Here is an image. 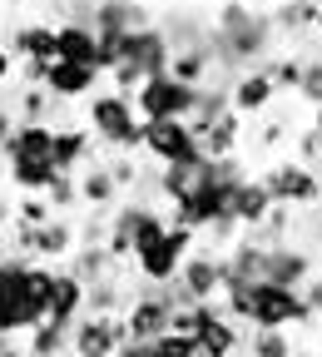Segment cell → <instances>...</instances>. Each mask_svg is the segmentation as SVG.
Instances as JSON below:
<instances>
[{
    "label": "cell",
    "mask_w": 322,
    "mask_h": 357,
    "mask_svg": "<svg viewBox=\"0 0 322 357\" xmlns=\"http://www.w3.org/2000/svg\"><path fill=\"white\" fill-rule=\"evenodd\" d=\"M273 208H278V204H273V194H268V184H263V178H243V184L233 189V218L243 223V229H258V223H268V213Z\"/></svg>",
    "instance_id": "22"
},
{
    "label": "cell",
    "mask_w": 322,
    "mask_h": 357,
    "mask_svg": "<svg viewBox=\"0 0 322 357\" xmlns=\"http://www.w3.org/2000/svg\"><path fill=\"white\" fill-rule=\"evenodd\" d=\"M114 357H159V352H154V342H144V337H129V342H119Z\"/></svg>",
    "instance_id": "34"
},
{
    "label": "cell",
    "mask_w": 322,
    "mask_h": 357,
    "mask_svg": "<svg viewBox=\"0 0 322 357\" xmlns=\"http://www.w3.org/2000/svg\"><path fill=\"white\" fill-rule=\"evenodd\" d=\"M10 342H15V337H6V333H0V357H6V347H10Z\"/></svg>",
    "instance_id": "40"
},
{
    "label": "cell",
    "mask_w": 322,
    "mask_h": 357,
    "mask_svg": "<svg viewBox=\"0 0 322 357\" xmlns=\"http://www.w3.org/2000/svg\"><path fill=\"white\" fill-rule=\"evenodd\" d=\"M6 357H35V352H30V347H20V342H10V347H6Z\"/></svg>",
    "instance_id": "38"
},
{
    "label": "cell",
    "mask_w": 322,
    "mask_h": 357,
    "mask_svg": "<svg viewBox=\"0 0 322 357\" xmlns=\"http://www.w3.org/2000/svg\"><path fill=\"white\" fill-rule=\"evenodd\" d=\"M189 124H194V134L204 139L208 159L238 154V144H243V114H238V109H228V114H218V119H189Z\"/></svg>",
    "instance_id": "17"
},
{
    "label": "cell",
    "mask_w": 322,
    "mask_h": 357,
    "mask_svg": "<svg viewBox=\"0 0 322 357\" xmlns=\"http://www.w3.org/2000/svg\"><path fill=\"white\" fill-rule=\"evenodd\" d=\"M10 6H25V0H10Z\"/></svg>",
    "instance_id": "42"
},
{
    "label": "cell",
    "mask_w": 322,
    "mask_h": 357,
    "mask_svg": "<svg viewBox=\"0 0 322 357\" xmlns=\"http://www.w3.org/2000/svg\"><path fill=\"white\" fill-rule=\"evenodd\" d=\"M15 60H55V25L50 20H25L6 35Z\"/></svg>",
    "instance_id": "21"
},
{
    "label": "cell",
    "mask_w": 322,
    "mask_h": 357,
    "mask_svg": "<svg viewBox=\"0 0 322 357\" xmlns=\"http://www.w3.org/2000/svg\"><path fill=\"white\" fill-rule=\"evenodd\" d=\"M15 70H20V60H15V50H10V45H6V40H0V84H10V79H15Z\"/></svg>",
    "instance_id": "33"
},
{
    "label": "cell",
    "mask_w": 322,
    "mask_h": 357,
    "mask_svg": "<svg viewBox=\"0 0 322 357\" xmlns=\"http://www.w3.org/2000/svg\"><path fill=\"white\" fill-rule=\"evenodd\" d=\"M154 352L159 357H204L199 352V337H189V333H164V337H154Z\"/></svg>",
    "instance_id": "27"
},
{
    "label": "cell",
    "mask_w": 322,
    "mask_h": 357,
    "mask_svg": "<svg viewBox=\"0 0 322 357\" xmlns=\"http://www.w3.org/2000/svg\"><path fill=\"white\" fill-rule=\"evenodd\" d=\"M119 342H129L124 312H84L70 333V357H114Z\"/></svg>",
    "instance_id": "8"
},
{
    "label": "cell",
    "mask_w": 322,
    "mask_h": 357,
    "mask_svg": "<svg viewBox=\"0 0 322 357\" xmlns=\"http://www.w3.org/2000/svg\"><path fill=\"white\" fill-rule=\"evenodd\" d=\"M312 129H317V134H322V105H317V109H312Z\"/></svg>",
    "instance_id": "39"
},
{
    "label": "cell",
    "mask_w": 322,
    "mask_h": 357,
    "mask_svg": "<svg viewBox=\"0 0 322 357\" xmlns=\"http://www.w3.org/2000/svg\"><path fill=\"white\" fill-rule=\"evenodd\" d=\"M317 312L312 303L302 298V288H283V283H253L248 293V312H243V323L248 328H302L312 323Z\"/></svg>",
    "instance_id": "5"
},
{
    "label": "cell",
    "mask_w": 322,
    "mask_h": 357,
    "mask_svg": "<svg viewBox=\"0 0 322 357\" xmlns=\"http://www.w3.org/2000/svg\"><path fill=\"white\" fill-rule=\"evenodd\" d=\"M223 278H228V253H218V248H194L189 263L178 268V283H183V293H189L194 303L218 298L223 293Z\"/></svg>",
    "instance_id": "10"
},
{
    "label": "cell",
    "mask_w": 322,
    "mask_h": 357,
    "mask_svg": "<svg viewBox=\"0 0 322 357\" xmlns=\"http://www.w3.org/2000/svg\"><path fill=\"white\" fill-rule=\"evenodd\" d=\"M65 357H70V352H65Z\"/></svg>",
    "instance_id": "44"
},
{
    "label": "cell",
    "mask_w": 322,
    "mask_h": 357,
    "mask_svg": "<svg viewBox=\"0 0 322 357\" xmlns=\"http://www.w3.org/2000/svg\"><path fill=\"white\" fill-rule=\"evenodd\" d=\"M228 100H233V109H238L243 119H248V114H263L273 100H278V79H273L268 65L243 70V75H233V84H228Z\"/></svg>",
    "instance_id": "13"
},
{
    "label": "cell",
    "mask_w": 322,
    "mask_h": 357,
    "mask_svg": "<svg viewBox=\"0 0 322 357\" xmlns=\"http://www.w3.org/2000/svg\"><path fill=\"white\" fill-rule=\"evenodd\" d=\"M273 40H278V30H273V20L263 10L243 6V0H228L213 15L208 50H213L223 75H243V70H258V60L273 50Z\"/></svg>",
    "instance_id": "1"
},
{
    "label": "cell",
    "mask_w": 322,
    "mask_h": 357,
    "mask_svg": "<svg viewBox=\"0 0 322 357\" xmlns=\"http://www.w3.org/2000/svg\"><path fill=\"white\" fill-rule=\"evenodd\" d=\"M248 357H293L288 328H248Z\"/></svg>",
    "instance_id": "25"
},
{
    "label": "cell",
    "mask_w": 322,
    "mask_h": 357,
    "mask_svg": "<svg viewBox=\"0 0 322 357\" xmlns=\"http://www.w3.org/2000/svg\"><path fill=\"white\" fill-rule=\"evenodd\" d=\"M6 258H15V248H10V229H0V263Z\"/></svg>",
    "instance_id": "37"
},
{
    "label": "cell",
    "mask_w": 322,
    "mask_h": 357,
    "mask_svg": "<svg viewBox=\"0 0 322 357\" xmlns=\"http://www.w3.org/2000/svg\"><path fill=\"white\" fill-rule=\"evenodd\" d=\"M124 323H129V337L154 342V337H164L174 328V303L159 293V283H144L139 278V298L124 307Z\"/></svg>",
    "instance_id": "9"
},
{
    "label": "cell",
    "mask_w": 322,
    "mask_h": 357,
    "mask_svg": "<svg viewBox=\"0 0 322 357\" xmlns=\"http://www.w3.org/2000/svg\"><path fill=\"white\" fill-rule=\"evenodd\" d=\"M15 124H20V114H15V100H6V95H0V149H6V139L15 134Z\"/></svg>",
    "instance_id": "32"
},
{
    "label": "cell",
    "mask_w": 322,
    "mask_h": 357,
    "mask_svg": "<svg viewBox=\"0 0 322 357\" xmlns=\"http://www.w3.org/2000/svg\"><path fill=\"white\" fill-rule=\"evenodd\" d=\"M45 199L55 204V213H65V208H75L79 204V174H60L50 189H45Z\"/></svg>",
    "instance_id": "28"
},
{
    "label": "cell",
    "mask_w": 322,
    "mask_h": 357,
    "mask_svg": "<svg viewBox=\"0 0 322 357\" xmlns=\"http://www.w3.org/2000/svg\"><path fill=\"white\" fill-rule=\"evenodd\" d=\"M134 114H139V109H134V100L119 95V89L89 95V105H84L89 129H95V139H100L109 154H134V149H144V119H134Z\"/></svg>",
    "instance_id": "2"
},
{
    "label": "cell",
    "mask_w": 322,
    "mask_h": 357,
    "mask_svg": "<svg viewBox=\"0 0 322 357\" xmlns=\"http://www.w3.org/2000/svg\"><path fill=\"white\" fill-rule=\"evenodd\" d=\"M109 174L119 178V189H139V178H144V169L134 164L129 154H114V159H109Z\"/></svg>",
    "instance_id": "31"
},
{
    "label": "cell",
    "mask_w": 322,
    "mask_h": 357,
    "mask_svg": "<svg viewBox=\"0 0 322 357\" xmlns=\"http://www.w3.org/2000/svg\"><path fill=\"white\" fill-rule=\"evenodd\" d=\"M194 243H199V229H189V223H178V218H174L159 238H149L139 253L129 258V268H134V273H139L144 283H174V278H178V268L189 263Z\"/></svg>",
    "instance_id": "3"
},
{
    "label": "cell",
    "mask_w": 322,
    "mask_h": 357,
    "mask_svg": "<svg viewBox=\"0 0 322 357\" xmlns=\"http://www.w3.org/2000/svg\"><path fill=\"white\" fill-rule=\"evenodd\" d=\"M6 164H20V159H55V124H15V134L0 149Z\"/></svg>",
    "instance_id": "18"
},
{
    "label": "cell",
    "mask_w": 322,
    "mask_h": 357,
    "mask_svg": "<svg viewBox=\"0 0 322 357\" xmlns=\"http://www.w3.org/2000/svg\"><path fill=\"white\" fill-rule=\"evenodd\" d=\"M75 248H79V229L70 218H60V213L30 234V258H40V263H70Z\"/></svg>",
    "instance_id": "14"
},
{
    "label": "cell",
    "mask_w": 322,
    "mask_h": 357,
    "mask_svg": "<svg viewBox=\"0 0 322 357\" xmlns=\"http://www.w3.org/2000/svg\"><path fill=\"white\" fill-rule=\"evenodd\" d=\"M312 273H317V258L302 243H278V248H268V258H263V278L283 283V288H302Z\"/></svg>",
    "instance_id": "11"
},
{
    "label": "cell",
    "mask_w": 322,
    "mask_h": 357,
    "mask_svg": "<svg viewBox=\"0 0 322 357\" xmlns=\"http://www.w3.org/2000/svg\"><path fill=\"white\" fill-rule=\"evenodd\" d=\"M302 298L312 303V312H317V318H322V273H312V278L302 283Z\"/></svg>",
    "instance_id": "35"
},
{
    "label": "cell",
    "mask_w": 322,
    "mask_h": 357,
    "mask_svg": "<svg viewBox=\"0 0 322 357\" xmlns=\"http://www.w3.org/2000/svg\"><path fill=\"white\" fill-rule=\"evenodd\" d=\"M263 184H268L273 204H283V208H317L322 204V174L307 169L302 159H278L263 174Z\"/></svg>",
    "instance_id": "7"
},
{
    "label": "cell",
    "mask_w": 322,
    "mask_h": 357,
    "mask_svg": "<svg viewBox=\"0 0 322 357\" xmlns=\"http://www.w3.org/2000/svg\"><path fill=\"white\" fill-rule=\"evenodd\" d=\"M95 129L89 124H60L55 129V169L60 174H79L89 159H95Z\"/></svg>",
    "instance_id": "16"
},
{
    "label": "cell",
    "mask_w": 322,
    "mask_h": 357,
    "mask_svg": "<svg viewBox=\"0 0 322 357\" xmlns=\"http://www.w3.org/2000/svg\"><path fill=\"white\" fill-rule=\"evenodd\" d=\"M293 357H312V352H293Z\"/></svg>",
    "instance_id": "41"
},
{
    "label": "cell",
    "mask_w": 322,
    "mask_h": 357,
    "mask_svg": "<svg viewBox=\"0 0 322 357\" xmlns=\"http://www.w3.org/2000/svg\"><path fill=\"white\" fill-rule=\"evenodd\" d=\"M144 154L164 169H204L208 149L189 119H144Z\"/></svg>",
    "instance_id": "4"
},
{
    "label": "cell",
    "mask_w": 322,
    "mask_h": 357,
    "mask_svg": "<svg viewBox=\"0 0 322 357\" xmlns=\"http://www.w3.org/2000/svg\"><path fill=\"white\" fill-rule=\"evenodd\" d=\"M268 70H273V79H278V89H293V95H298V84H302V70H307V60H298V55H283V60H273Z\"/></svg>",
    "instance_id": "29"
},
{
    "label": "cell",
    "mask_w": 322,
    "mask_h": 357,
    "mask_svg": "<svg viewBox=\"0 0 322 357\" xmlns=\"http://www.w3.org/2000/svg\"><path fill=\"white\" fill-rule=\"evenodd\" d=\"M134 109H139V119H194V109H199V84L178 79L174 70L149 75L139 89H134Z\"/></svg>",
    "instance_id": "6"
},
{
    "label": "cell",
    "mask_w": 322,
    "mask_h": 357,
    "mask_svg": "<svg viewBox=\"0 0 322 357\" xmlns=\"http://www.w3.org/2000/svg\"><path fill=\"white\" fill-rule=\"evenodd\" d=\"M119 178L109 174V159H89L79 169V204L84 208H100V213H114L119 208Z\"/></svg>",
    "instance_id": "15"
},
{
    "label": "cell",
    "mask_w": 322,
    "mask_h": 357,
    "mask_svg": "<svg viewBox=\"0 0 322 357\" xmlns=\"http://www.w3.org/2000/svg\"><path fill=\"white\" fill-rule=\"evenodd\" d=\"M55 60H75V65H95L100 70V30L60 20L55 25Z\"/></svg>",
    "instance_id": "19"
},
{
    "label": "cell",
    "mask_w": 322,
    "mask_h": 357,
    "mask_svg": "<svg viewBox=\"0 0 322 357\" xmlns=\"http://www.w3.org/2000/svg\"><path fill=\"white\" fill-rule=\"evenodd\" d=\"M100 79H105V70H95V65L50 60V75H45V89H50L55 100H89V95H100Z\"/></svg>",
    "instance_id": "12"
},
{
    "label": "cell",
    "mask_w": 322,
    "mask_h": 357,
    "mask_svg": "<svg viewBox=\"0 0 322 357\" xmlns=\"http://www.w3.org/2000/svg\"><path fill=\"white\" fill-rule=\"evenodd\" d=\"M10 223H15V199L0 194V229H10Z\"/></svg>",
    "instance_id": "36"
},
{
    "label": "cell",
    "mask_w": 322,
    "mask_h": 357,
    "mask_svg": "<svg viewBox=\"0 0 322 357\" xmlns=\"http://www.w3.org/2000/svg\"><path fill=\"white\" fill-rule=\"evenodd\" d=\"M154 25L149 20V6L139 0H95V30L100 35H129V30H144Z\"/></svg>",
    "instance_id": "20"
},
{
    "label": "cell",
    "mask_w": 322,
    "mask_h": 357,
    "mask_svg": "<svg viewBox=\"0 0 322 357\" xmlns=\"http://www.w3.org/2000/svg\"><path fill=\"white\" fill-rule=\"evenodd\" d=\"M298 95H302L312 109L322 105V55H312V60H307V70H302V84H298Z\"/></svg>",
    "instance_id": "30"
},
{
    "label": "cell",
    "mask_w": 322,
    "mask_h": 357,
    "mask_svg": "<svg viewBox=\"0 0 322 357\" xmlns=\"http://www.w3.org/2000/svg\"><path fill=\"white\" fill-rule=\"evenodd\" d=\"M70 333H75V328H60V323H40V328L25 337V347H30L35 357H65V352H70Z\"/></svg>",
    "instance_id": "24"
},
{
    "label": "cell",
    "mask_w": 322,
    "mask_h": 357,
    "mask_svg": "<svg viewBox=\"0 0 322 357\" xmlns=\"http://www.w3.org/2000/svg\"><path fill=\"white\" fill-rule=\"evenodd\" d=\"M55 218V204L45 199V194H25V199H15V223H50Z\"/></svg>",
    "instance_id": "26"
},
{
    "label": "cell",
    "mask_w": 322,
    "mask_h": 357,
    "mask_svg": "<svg viewBox=\"0 0 322 357\" xmlns=\"http://www.w3.org/2000/svg\"><path fill=\"white\" fill-rule=\"evenodd\" d=\"M317 6H322V0H317Z\"/></svg>",
    "instance_id": "43"
},
{
    "label": "cell",
    "mask_w": 322,
    "mask_h": 357,
    "mask_svg": "<svg viewBox=\"0 0 322 357\" xmlns=\"http://www.w3.org/2000/svg\"><path fill=\"white\" fill-rule=\"evenodd\" d=\"M60 178L55 159H20V164H6V184L15 194H45Z\"/></svg>",
    "instance_id": "23"
}]
</instances>
